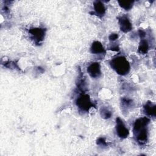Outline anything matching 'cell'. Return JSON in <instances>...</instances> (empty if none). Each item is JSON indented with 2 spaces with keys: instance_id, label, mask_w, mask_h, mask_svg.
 <instances>
[{
  "instance_id": "cell-1",
  "label": "cell",
  "mask_w": 156,
  "mask_h": 156,
  "mask_svg": "<svg viewBox=\"0 0 156 156\" xmlns=\"http://www.w3.org/2000/svg\"><path fill=\"white\" fill-rule=\"evenodd\" d=\"M150 122V119L147 117H142L137 119L133 124V134L137 142L144 144L147 141L148 130L147 126Z\"/></svg>"
},
{
  "instance_id": "cell-2",
  "label": "cell",
  "mask_w": 156,
  "mask_h": 156,
  "mask_svg": "<svg viewBox=\"0 0 156 156\" xmlns=\"http://www.w3.org/2000/svg\"><path fill=\"white\" fill-rule=\"evenodd\" d=\"M110 64L111 67L119 75L124 76L130 71V64L124 56L120 55L113 58Z\"/></svg>"
},
{
  "instance_id": "cell-3",
  "label": "cell",
  "mask_w": 156,
  "mask_h": 156,
  "mask_svg": "<svg viewBox=\"0 0 156 156\" xmlns=\"http://www.w3.org/2000/svg\"><path fill=\"white\" fill-rule=\"evenodd\" d=\"M76 103L77 107L83 112H88L89 109L94 106L90 101L89 95L87 94H80L77 98Z\"/></svg>"
},
{
  "instance_id": "cell-4",
  "label": "cell",
  "mask_w": 156,
  "mask_h": 156,
  "mask_svg": "<svg viewBox=\"0 0 156 156\" xmlns=\"http://www.w3.org/2000/svg\"><path fill=\"white\" fill-rule=\"evenodd\" d=\"M29 33L30 34L32 39L36 44H40L44 40L46 34V29L38 27L33 28L29 30Z\"/></svg>"
},
{
  "instance_id": "cell-5",
  "label": "cell",
  "mask_w": 156,
  "mask_h": 156,
  "mask_svg": "<svg viewBox=\"0 0 156 156\" xmlns=\"http://www.w3.org/2000/svg\"><path fill=\"white\" fill-rule=\"evenodd\" d=\"M116 130L118 136L122 139L126 138L129 134V130L126 127L122 120L119 117L116 119Z\"/></svg>"
},
{
  "instance_id": "cell-6",
  "label": "cell",
  "mask_w": 156,
  "mask_h": 156,
  "mask_svg": "<svg viewBox=\"0 0 156 156\" xmlns=\"http://www.w3.org/2000/svg\"><path fill=\"white\" fill-rule=\"evenodd\" d=\"M118 21L119 24L120 30L124 32L127 33L130 31L132 29V25L130 23L129 19L125 15L121 16L118 18Z\"/></svg>"
},
{
  "instance_id": "cell-7",
  "label": "cell",
  "mask_w": 156,
  "mask_h": 156,
  "mask_svg": "<svg viewBox=\"0 0 156 156\" xmlns=\"http://www.w3.org/2000/svg\"><path fill=\"white\" fill-rule=\"evenodd\" d=\"M87 72L89 75L93 78H97L101 76V66L99 63L93 62L87 68Z\"/></svg>"
},
{
  "instance_id": "cell-8",
  "label": "cell",
  "mask_w": 156,
  "mask_h": 156,
  "mask_svg": "<svg viewBox=\"0 0 156 156\" xmlns=\"http://www.w3.org/2000/svg\"><path fill=\"white\" fill-rule=\"evenodd\" d=\"M93 7L94 12H93V14L95 13L99 17H102L104 15L105 13V7L104 4L101 1H94L93 3Z\"/></svg>"
},
{
  "instance_id": "cell-9",
  "label": "cell",
  "mask_w": 156,
  "mask_h": 156,
  "mask_svg": "<svg viewBox=\"0 0 156 156\" xmlns=\"http://www.w3.org/2000/svg\"><path fill=\"white\" fill-rule=\"evenodd\" d=\"M144 112L146 115L149 116H155L156 105L151 101H147L143 107Z\"/></svg>"
},
{
  "instance_id": "cell-10",
  "label": "cell",
  "mask_w": 156,
  "mask_h": 156,
  "mask_svg": "<svg viewBox=\"0 0 156 156\" xmlns=\"http://www.w3.org/2000/svg\"><path fill=\"white\" fill-rule=\"evenodd\" d=\"M91 52L94 54H105V50L101 42L98 41H95L91 44Z\"/></svg>"
},
{
  "instance_id": "cell-11",
  "label": "cell",
  "mask_w": 156,
  "mask_h": 156,
  "mask_svg": "<svg viewBox=\"0 0 156 156\" xmlns=\"http://www.w3.org/2000/svg\"><path fill=\"white\" fill-rule=\"evenodd\" d=\"M148 50H149V44L147 41L144 39H141L138 46V52L140 54H144L147 52Z\"/></svg>"
},
{
  "instance_id": "cell-12",
  "label": "cell",
  "mask_w": 156,
  "mask_h": 156,
  "mask_svg": "<svg viewBox=\"0 0 156 156\" xmlns=\"http://www.w3.org/2000/svg\"><path fill=\"white\" fill-rule=\"evenodd\" d=\"M119 5L124 9L125 10H130L132 6H133V4L134 3V1H118Z\"/></svg>"
},
{
  "instance_id": "cell-13",
  "label": "cell",
  "mask_w": 156,
  "mask_h": 156,
  "mask_svg": "<svg viewBox=\"0 0 156 156\" xmlns=\"http://www.w3.org/2000/svg\"><path fill=\"white\" fill-rule=\"evenodd\" d=\"M101 115L102 118L107 119V118H109L111 117L112 112L110 110H108L107 108L103 107V108H101Z\"/></svg>"
},
{
  "instance_id": "cell-14",
  "label": "cell",
  "mask_w": 156,
  "mask_h": 156,
  "mask_svg": "<svg viewBox=\"0 0 156 156\" xmlns=\"http://www.w3.org/2000/svg\"><path fill=\"white\" fill-rule=\"evenodd\" d=\"M96 143L98 145H101V146H106L107 144V143H106L105 139L104 138H99L98 140H97V141H96Z\"/></svg>"
},
{
  "instance_id": "cell-15",
  "label": "cell",
  "mask_w": 156,
  "mask_h": 156,
  "mask_svg": "<svg viewBox=\"0 0 156 156\" xmlns=\"http://www.w3.org/2000/svg\"><path fill=\"white\" fill-rule=\"evenodd\" d=\"M118 37V35L116 34H112L110 36H109V40L110 41H115L116 40Z\"/></svg>"
},
{
  "instance_id": "cell-16",
  "label": "cell",
  "mask_w": 156,
  "mask_h": 156,
  "mask_svg": "<svg viewBox=\"0 0 156 156\" xmlns=\"http://www.w3.org/2000/svg\"><path fill=\"white\" fill-rule=\"evenodd\" d=\"M139 35H140V38H141V39H143V38L145 37L146 33H145L144 31H143V30H139Z\"/></svg>"
}]
</instances>
